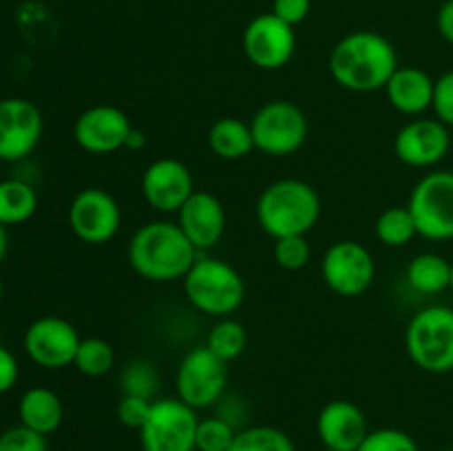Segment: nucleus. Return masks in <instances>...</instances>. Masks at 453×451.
<instances>
[{
    "mask_svg": "<svg viewBox=\"0 0 453 451\" xmlns=\"http://www.w3.org/2000/svg\"><path fill=\"white\" fill-rule=\"evenodd\" d=\"M193 193V172L180 159H155L142 175V195L146 203L162 215H177Z\"/></svg>",
    "mask_w": 453,
    "mask_h": 451,
    "instance_id": "2eb2a0df",
    "label": "nucleus"
},
{
    "mask_svg": "<svg viewBox=\"0 0 453 451\" xmlns=\"http://www.w3.org/2000/svg\"><path fill=\"white\" fill-rule=\"evenodd\" d=\"M18 376H20V365L13 356L12 349L0 345V394H7L16 387Z\"/></svg>",
    "mask_w": 453,
    "mask_h": 451,
    "instance_id": "e433bc0d",
    "label": "nucleus"
},
{
    "mask_svg": "<svg viewBox=\"0 0 453 451\" xmlns=\"http://www.w3.org/2000/svg\"><path fill=\"white\" fill-rule=\"evenodd\" d=\"M321 219V197L303 180H279L257 199V221L273 239L305 237Z\"/></svg>",
    "mask_w": 453,
    "mask_h": 451,
    "instance_id": "7ed1b4c3",
    "label": "nucleus"
},
{
    "mask_svg": "<svg viewBox=\"0 0 453 451\" xmlns=\"http://www.w3.org/2000/svg\"><path fill=\"white\" fill-rule=\"evenodd\" d=\"M208 146L219 159L237 162L255 150L250 124L239 118H219L208 131Z\"/></svg>",
    "mask_w": 453,
    "mask_h": 451,
    "instance_id": "4be33fe9",
    "label": "nucleus"
},
{
    "mask_svg": "<svg viewBox=\"0 0 453 451\" xmlns=\"http://www.w3.org/2000/svg\"><path fill=\"white\" fill-rule=\"evenodd\" d=\"M327 66L339 87L354 93H374L385 88L401 65L396 49L385 35L352 31L334 44Z\"/></svg>",
    "mask_w": 453,
    "mask_h": 451,
    "instance_id": "f257e3e1",
    "label": "nucleus"
},
{
    "mask_svg": "<svg viewBox=\"0 0 453 451\" xmlns=\"http://www.w3.org/2000/svg\"><path fill=\"white\" fill-rule=\"evenodd\" d=\"M321 274L326 286L334 294L352 299L365 294L376 277V261L370 248L361 241L343 239L332 243L321 261Z\"/></svg>",
    "mask_w": 453,
    "mask_h": 451,
    "instance_id": "9d476101",
    "label": "nucleus"
},
{
    "mask_svg": "<svg viewBox=\"0 0 453 451\" xmlns=\"http://www.w3.org/2000/svg\"><path fill=\"white\" fill-rule=\"evenodd\" d=\"M133 124L122 109L113 104H96L75 119L73 137L82 150L91 155H111L127 149Z\"/></svg>",
    "mask_w": 453,
    "mask_h": 451,
    "instance_id": "dca6fc26",
    "label": "nucleus"
},
{
    "mask_svg": "<svg viewBox=\"0 0 453 451\" xmlns=\"http://www.w3.org/2000/svg\"><path fill=\"white\" fill-rule=\"evenodd\" d=\"M405 279L411 290H416L418 294H441V292L449 290L451 264L442 255H436V252H423V255H416L410 261L405 270Z\"/></svg>",
    "mask_w": 453,
    "mask_h": 451,
    "instance_id": "5701e85b",
    "label": "nucleus"
},
{
    "mask_svg": "<svg viewBox=\"0 0 453 451\" xmlns=\"http://www.w3.org/2000/svg\"><path fill=\"white\" fill-rule=\"evenodd\" d=\"M243 53L248 62L261 71H279L295 57V27L270 13L255 16L243 29Z\"/></svg>",
    "mask_w": 453,
    "mask_h": 451,
    "instance_id": "9b49d317",
    "label": "nucleus"
},
{
    "mask_svg": "<svg viewBox=\"0 0 453 451\" xmlns=\"http://www.w3.org/2000/svg\"><path fill=\"white\" fill-rule=\"evenodd\" d=\"M418 228L429 241L453 239V171H432L420 177L407 202Z\"/></svg>",
    "mask_w": 453,
    "mask_h": 451,
    "instance_id": "0eeeda50",
    "label": "nucleus"
},
{
    "mask_svg": "<svg viewBox=\"0 0 453 451\" xmlns=\"http://www.w3.org/2000/svg\"><path fill=\"white\" fill-rule=\"evenodd\" d=\"M150 407H153V401H149V398L122 394L115 414H118V420L124 424V427L140 432V429L144 427L146 420H149Z\"/></svg>",
    "mask_w": 453,
    "mask_h": 451,
    "instance_id": "72a5a7b5",
    "label": "nucleus"
},
{
    "mask_svg": "<svg viewBox=\"0 0 453 451\" xmlns=\"http://www.w3.org/2000/svg\"><path fill=\"white\" fill-rule=\"evenodd\" d=\"M451 133L441 119L416 118L394 137V153L405 166L434 168L449 155Z\"/></svg>",
    "mask_w": 453,
    "mask_h": 451,
    "instance_id": "f3484780",
    "label": "nucleus"
},
{
    "mask_svg": "<svg viewBox=\"0 0 453 451\" xmlns=\"http://www.w3.org/2000/svg\"><path fill=\"white\" fill-rule=\"evenodd\" d=\"M237 432L239 429L230 424L228 420L221 418V416L199 418L195 447H197V451H228Z\"/></svg>",
    "mask_w": 453,
    "mask_h": 451,
    "instance_id": "c85d7f7f",
    "label": "nucleus"
},
{
    "mask_svg": "<svg viewBox=\"0 0 453 451\" xmlns=\"http://www.w3.org/2000/svg\"><path fill=\"white\" fill-rule=\"evenodd\" d=\"M186 301L197 312L226 318L242 308L246 299V283L242 274L217 256H197L193 268L181 279Z\"/></svg>",
    "mask_w": 453,
    "mask_h": 451,
    "instance_id": "20e7f679",
    "label": "nucleus"
},
{
    "mask_svg": "<svg viewBox=\"0 0 453 451\" xmlns=\"http://www.w3.org/2000/svg\"><path fill=\"white\" fill-rule=\"evenodd\" d=\"M376 239L388 248H403L418 237V228L407 206L385 208L374 224Z\"/></svg>",
    "mask_w": 453,
    "mask_h": 451,
    "instance_id": "393cba45",
    "label": "nucleus"
},
{
    "mask_svg": "<svg viewBox=\"0 0 453 451\" xmlns=\"http://www.w3.org/2000/svg\"><path fill=\"white\" fill-rule=\"evenodd\" d=\"M175 389L177 398L193 409L215 407L228 389V363L215 356L206 345H199L181 358Z\"/></svg>",
    "mask_w": 453,
    "mask_h": 451,
    "instance_id": "6e6552de",
    "label": "nucleus"
},
{
    "mask_svg": "<svg viewBox=\"0 0 453 451\" xmlns=\"http://www.w3.org/2000/svg\"><path fill=\"white\" fill-rule=\"evenodd\" d=\"M69 228L80 241L100 246L111 241L122 226V208L118 199L104 188H84L71 202Z\"/></svg>",
    "mask_w": 453,
    "mask_h": 451,
    "instance_id": "f8f14e48",
    "label": "nucleus"
},
{
    "mask_svg": "<svg viewBox=\"0 0 453 451\" xmlns=\"http://www.w3.org/2000/svg\"><path fill=\"white\" fill-rule=\"evenodd\" d=\"M80 334L62 317H40L27 327L25 339V352L35 365L44 367V370H62V367L73 365L75 354L80 348Z\"/></svg>",
    "mask_w": 453,
    "mask_h": 451,
    "instance_id": "ddd939ff",
    "label": "nucleus"
},
{
    "mask_svg": "<svg viewBox=\"0 0 453 451\" xmlns=\"http://www.w3.org/2000/svg\"><path fill=\"white\" fill-rule=\"evenodd\" d=\"M246 345H248L246 327L230 317L219 318V321L212 325V330L208 332L206 348L226 363L242 356V354L246 352Z\"/></svg>",
    "mask_w": 453,
    "mask_h": 451,
    "instance_id": "bb28decb",
    "label": "nucleus"
},
{
    "mask_svg": "<svg viewBox=\"0 0 453 451\" xmlns=\"http://www.w3.org/2000/svg\"><path fill=\"white\" fill-rule=\"evenodd\" d=\"M44 119L38 106L25 97L0 100V162H20L42 140Z\"/></svg>",
    "mask_w": 453,
    "mask_h": 451,
    "instance_id": "4468645a",
    "label": "nucleus"
},
{
    "mask_svg": "<svg viewBox=\"0 0 453 451\" xmlns=\"http://www.w3.org/2000/svg\"><path fill=\"white\" fill-rule=\"evenodd\" d=\"M434 87H436V80L427 71L418 66H398L383 91L398 113L420 118L425 111L432 109Z\"/></svg>",
    "mask_w": 453,
    "mask_h": 451,
    "instance_id": "aec40b11",
    "label": "nucleus"
},
{
    "mask_svg": "<svg viewBox=\"0 0 453 451\" xmlns=\"http://www.w3.org/2000/svg\"><path fill=\"white\" fill-rule=\"evenodd\" d=\"M75 370L88 378H100L106 376L115 367V349L109 340L88 336L80 340L78 354L73 361Z\"/></svg>",
    "mask_w": 453,
    "mask_h": 451,
    "instance_id": "cd10ccee",
    "label": "nucleus"
},
{
    "mask_svg": "<svg viewBox=\"0 0 453 451\" xmlns=\"http://www.w3.org/2000/svg\"><path fill=\"white\" fill-rule=\"evenodd\" d=\"M197 409L180 398H155L149 420L140 429L142 451H197Z\"/></svg>",
    "mask_w": 453,
    "mask_h": 451,
    "instance_id": "1a4fd4ad",
    "label": "nucleus"
},
{
    "mask_svg": "<svg viewBox=\"0 0 453 451\" xmlns=\"http://www.w3.org/2000/svg\"><path fill=\"white\" fill-rule=\"evenodd\" d=\"M7 248H9V237H7V226L0 224V261L4 259L7 255Z\"/></svg>",
    "mask_w": 453,
    "mask_h": 451,
    "instance_id": "ea45409f",
    "label": "nucleus"
},
{
    "mask_svg": "<svg viewBox=\"0 0 453 451\" xmlns=\"http://www.w3.org/2000/svg\"><path fill=\"white\" fill-rule=\"evenodd\" d=\"M317 433L327 449L357 451L370 433V423L357 402L339 398L321 407L317 416Z\"/></svg>",
    "mask_w": 453,
    "mask_h": 451,
    "instance_id": "a211bd4d",
    "label": "nucleus"
},
{
    "mask_svg": "<svg viewBox=\"0 0 453 451\" xmlns=\"http://www.w3.org/2000/svg\"><path fill=\"white\" fill-rule=\"evenodd\" d=\"M18 418H20V424H25L31 432L51 436L65 420V405L53 389L31 387L20 396Z\"/></svg>",
    "mask_w": 453,
    "mask_h": 451,
    "instance_id": "412c9836",
    "label": "nucleus"
},
{
    "mask_svg": "<svg viewBox=\"0 0 453 451\" xmlns=\"http://www.w3.org/2000/svg\"><path fill=\"white\" fill-rule=\"evenodd\" d=\"M119 385H122V394L155 401V392H157L159 376L150 363L131 361L127 367H124L122 376H119Z\"/></svg>",
    "mask_w": 453,
    "mask_h": 451,
    "instance_id": "c756f323",
    "label": "nucleus"
},
{
    "mask_svg": "<svg viewBox=\"0 0 453 451\" xmlns=\"http://www.w3.org/2000/svg\"><path fill=\"white\" fill-rule=\"evenodd\" d=\"M449 290L453 292V261H451V281H449Z\"/></svg>",
    "mask_w": 453,
    "mask_h": 451,
    "instance_id": "a19ab883",
    "label": "nucleus"
},
{
    "mask_svg": "<svg viewBox=\"0 0 453 451\" xmlns=\"http://www.w3.org/2000/svg\"><path fill=\"white\" fill-rule=\"evenodd\" d=\"M250 131L257 150L270 157H288L305 144L310 124L295 102L273 100L257 111Z\"/></svg>",
    "mask_w": 453,
    "mask_h": 451,
    "instance_id": "423d86ee",
    "label": "nucleus"
},
{
    "mask_svg": "<svg viewBox=\"0 0 453 451\" xmlns=\"http://www.w3.org/2000/svg\"><path fill=\"white\" fill-rule=\"evenodd\" d=\"M405 352L427 374L453 371V308L427 305L418 310L407 323Z\"/></svg>",
    "mask_w": 453,
    "mask_h": 451,
    "instance_id": "39448f33",
    "label": "nucleus"
},
{
    "mask_svg": "<svg viewBox=\"0 0 453 451\" xmlns=\"http://www.w3.org/2000/svg\"><path fill=\"white\" fill-rule=\"evenodd\" d=\"M38 210V193L22 180L0 181V224L18 226L29 221Z\"/></svg>",
    "mask_w": 453,
    "mask_h": 451,
    "instance_id": "b1692460",
    "label": "nucleus"
},
{
    "mask_svg": "<svg viewBox=\"0 0 453 451\" xmlns=\"http://www.w3.org/2000/svg\"><path fill=\"white\" fill-rule=\"evenodd\" d=\"M177 224L197 252H206L221 241L226 233V208L208 190H195L177 212Z\"/></svg>",
    "mask_w": 453,
    "mask_h": 451,
    "instance_id": "6ab92c4d",
    "label": "nucleus"
},
{
    "mask_svg": "<svg viewBox=\"0 0 453 451\" xmlns=\"http://www.w3.org/2000/svg\"><path fill=\"white\" fill-rule=\"evenodd\" d=\"M142 146H144V133L137 131V128H133L131 135H128V140H127V149L135 150V149H142Z\"/></svg>",
    "mask_w": 453,
    "mask_h": 451,
    "instance_id": "58836bf2",
    "label": "nucleus"
},
{
    "mask_svg": "<svg viewBox=\"0 0 453 451\" xmlns=\"http://www.w3.org/2000/svg\"><path fill=\"white\" fill-rule=\"evenodd\" d=\"M0 451H49L47 436L16 424L0 433Z\"/></svg>",
    "mask_w": 453,
    "mask_h": 451,
    "instance_id": "473e14b6",
    "label": "nucleus"
},
{
    "mask_svg": "<svg viewBox=\"0 0 453 451\" xmlns=\"http://www.w3.org/2000/svg\"><path fill=\"white\" fill-rule=\"evenodd\" d=\"M197 261V248L175 221H149L128 241V264L146 281L184 279Z\"/></svg>",
    "mask_w": 453,
    "mask_h": 451,
    "instance_id": "f03ea898",
    "label": "nucleus"
},
{
    "mask_svg": "<svg viewBox=\"0 0 453 451\" xmlns=\"http://www.w3.org/2000/svg\"><path fill=\"white\" fill-rule=\"evenodd\" d=\"M357 451H420L418 442L407 432L396 427L370 429Z\"/></svg>",
    "mask_w": 453,
    "mask_h": 451,
    "instance_id": "7c9ffc66",
    "label": "nucleus"
},
{
    "mask_svg": "<svg viewBox=\"0 0 453 451\" xmlns=\"http://www.w3.org/2000/svg\"><path fill=\"white\" fill-rule=\"evenodd\" d=\"M310 256H312V248H310L308 239L301 234L299 237L274 239V261L279 268L296 272L310 264Z\"/></svg>",
    "mask_w": 453,
    "mask_h": 451,
    "instance_id": "2f4dec72",
    "label": "nucleus"
},
{
    "mask_svg": "<svg viewBox=\"0 0 453 451\" xmlns=\"http://www.w3.org/2000/svg\"><path fill=\"white\" fill-rule=\"evenodd\" d=\"M438 31H441L442 38L453 47V0H445L442 7L438 9V18H436Z\"/></svg>",
    "mask_w": 453,
    "mask_h": 451,
    "instance_id": "4c0bfd02",
    "label": "nucleus"
},
{
    "mask_svg": "<svg viewBox=\"0 0 453 451\" xmlns=\"http://www.w3.org/2000/svg\"><path fill=\"white\" fill-rule=\"evenodd\" d=\"M312 0H273V13L290 27L301 25L310 16Z\"/></svg>",
    "mask_w": 453,
    "mask_h": 451,
    "instance_id": "c9c22d12",
    "label": "nucleus"
},
{
    "mask_svg": "<svg viewBox=\"0 0 453 451\" xmlns=\"http://www.w3.org/2000/svg\"><path fill=\"white\" fill-rule=\"evenodd\" d=\"M228 451H296L295 442L283 429L273 424H252L239 429Z\"/></svg>",
    "mask_w": 453,
    "mask_h": 451,
    "instance_id": "a878e982",
    "label": "nucleus"
},
{
    "mask_svg": "<svg viewBox=\"0 0 453 451\" xmlns=\"http://www.w3.org/2000/svg\"><path fill=\"white\" fill-rule=\"evenodd\" d=\"M438 451H453V447H447V449H438Z\"/></svg>",
    "mask_w": 453,
    "mask_h": 451,
    "instance_id": "37998d69",
    "label": "nucleus"
},
{
    "mask_svg": "<svg viewBox=\"0 0 453 451\" xmlns=\"http://www.w3.org/2000/svg\"><path fill=\"white\" fill-rule=\"evenodd\" d=\"M0 299H3V281H0Z\"/></svg>",
    "mask_w": 453,
    "mask_h": 451,
    "instance_id": "79ce46f5",
    "label": "nucleus"
},
{
    "mask_svg": "<svg viewBox=\"0 0 453 451\" xmlns=\"http://www.w3.org/2000/svg\"><path fill=\"white\" fill-rule=\"evenodd\" d=\"M321 451H336V449H327V447H323V449Z\"/></svg>",
    "mask_w": 453,
    "mask_h": 451,
    "instance_id": "c03bdc74",
    "label": "nucleus"
},
{
    "mask_svg": "<svg viewBox=\"0 0 453 451\" xmlns=\"http://www.w3.org/2000/svg\"><path fill=\"white\" fill-rule=\"evenodd\" d=\"M432 109L436 113V119L453 128V71H447L436 80Z\"/></svg>",
    "mask_w": 453,
    "mask_h": 451,
    "instance_id": "f704fd0d",
    "label": "nucleus"
}]
</instances>
